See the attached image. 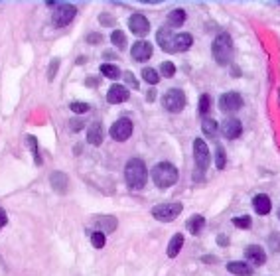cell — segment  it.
<instances>
[{
    "label": "cell",
    "instance_id": "obj_1",
    "mask_svg": "<svg viewBox=\"0 0 280 276\" xmlns=\"http://www.w3.org/2000/svg\"><path fill=\"white\" fill-rule=\"evenodd\" d=\"M146 166L142 160H138V158H132L126 168H124V178H126V184L132 188V190H140V188H144L146 184Z\"/></svg>",
    "mask_w": 280,
    "mask_h": 276
},
{
    "label": "cell",
    "instance_id": "obj_2",
    "mask_svg": "<svg viewBox=\"0 0 280 276\" xmlns=\"http://www.w3.org/2000/svg\"><path fill=\"white\" fill-rule=\"evenodd\" d=\"M152 180H154V184L158 188L166 190V188H170V186H174L178 182V168L174 164H170V162H160L152 170Z\"/></svg>",
    "mask_w": 280,
    "mask_h": 276
},
{
    "label": "cell",
    "instance_id": "obj_3",
    "mask_svg": "<svg viewBox=\"0 0 280 276\" xmlns=\"http://www.w3.org/2000/svg\"><path fill=\"white\" fill-rule=\"evenodd\" d=\"M211 52H213V59L219 63V65H227L233 57V42H231V36L229 34H219L215 40H213V46H211Z\"/></svg>",
    "mask_w": 280,
    "mask_h": 276
},
{
    "label": "cell",
    "instance_id": "obj_4",
    "mask_svg": "<svg viewBox=\"0 0 280 276\" xmlns=\"http://www.w3.org/2000/svg\"><path fill=\"white\" fill-rule=\"evenodd\" d=\"M194 158H196V178L199 180V176L209 166V150H207V144L201 140V138H197L194 142Z\"/></svg>",
    "mask_w": 280,
    "mask_h": 276
},
{
    "label": "cell",
    "instance_id": "obj_5",
    "mask_svg": "<svg viewBox=\"0 0 280 276\" xmlns=\"http://www.w3.org/2000/svg\"><path fill=\"white\" fill-rule=\"evenodd\" d=\"M162 103L166 107V110L170 112H180L186 107V95L182 89H170L166 91V95L162 97Z\"/></svg>",
    "mask_w": 280,
    "mask_h": 276
},
{
    "label": "cell",
    "instance_id": "obj_6",
    "mask_svg": "<svg viewBox=\"0 0 280 276\" xmlns=\"http://www.w3.org/2000/svg\"><path fill=\"white\" fill-rule=\"evenodd\" d=\"M180 213H182V203H162V205H156L152 209V215L158 221H164V223L176 219Z\"/></svg>",
    "mask_w": 280,
    "mask_h": 276
},
{
    "label": "cell",
    "instance_id": "obj_7",
    "mask_svg": "<svg viewBox=\"0 0 280 276\" xmlns=\"http://www.w3.org/2000/svg\"><path fill=\"white\" fill-rule=\"evenodd\" d=\"M130 134H132V120L126 118V116L118 118L111 126V136L114 138V140H118V142H124L126 138H130Z\"/></svg>",
    "mask_w": 280,
    "mask_h": 276
},
{
    "label": "cell",
    "instance_id": "obj_8",
    "mask_svg": "<svg viewBox=\"0 0 280 276\" xmlns=\"http://www.w3.org/2000/svg\"><path fill=\"white\" fill-rule=\"evenodd\" d=\"M77 16V8L73 4H59L54 10V24L56 26H67Z\"/></svg>",
    "mask_w": 280,
    "mask_h": 276
},
{
    "label": "cell",
    "instance_id": "obj_9",
    "mask_svg": "<svg viewBox=\"0 0 280 276\" xmlns=\"http://www.w3.org/2000/svg\"><path fill=\"white\" fill-rule=\"evenodd\" d=\"M241 107H243V99H241V95L235 93V91H229V93H225V95L219 97V109H221L223 112H235V110H239Z\"/></svg>",
    "mask_w": 280,
    "mask_h": 276
},
{
    "label": "cell",
    "instance_id": "obj_10",
    "mask_svg": "<svg viewBox=\"0 0 280 276\" xmlns=\"http://www.w3.org/2000/svg\"><path fill=\"white\" fill-rule=\"evenodd\" d=\"M219 128H221V134H223L225 138H229V140H235V138L241 136V132H243V124H241V120L235 118V116L225 118Z\"/></svg>",
    "mask_w": 280,
    "mask_h": 276
},
{
    "label": "cell",
    "instance_id": "obj_11",
    "mask_svg": "<svg viewBox=\"0 0 280 276\" xmlns=\"http://www.w3.org/2000/svg\"><path fill=\"white\" fill-rule=\"evenodd\" d=\"M128 28L136 36H146L150 32V24L142 14H132L130 20H128Z\"/></svg>",
    "mask_w": 280,
    "mask_h": 276
},
{
    "label": "cell",
    "instance_id": "obj_12",
    "mask_svg": "<svg viewBox=\"0 0 280 276\" xmlns=\"http://www.w3.org/2000/svg\"><path fill=\"white\" fill-rule=\"evenodd\" d=\"M132 57H134L136 61H148V59L152 57V46H150L148 42H144V40L136 42V44L132 46Z\"/></svg>",
    "mask_w": 280,
    "mask_h": 276
},
{
    "label": "cell",
    "instance_id": "obj_13",
    "mask_svg": "<svg viewBox=\"0 0 280 276\" xmlns=\"http://www.w3.org/2000/svg\"><path fill=\"white\" fill-rule=\"evenodd\" d=\"M245 256H247V258L251 260V264H254V266H260V264H264V260H266V252H264V248L258 247V245L247 247Z\"/></svg>",
    "mask_w": 280,
    "mask_h": 276
},
{
    "label": "cell",
    "instance_id": "obj_14",
    "mask_svg": "<svg viewBox=\"0 0 280 276\" xmlns=\"http://www.w3.org/2000/svg\"><path fill=\"white\" fill-rule=\"evenodd\" d=\"M128 99V91L124 85H112L107 93V101L112 103V105H118V103H124Z\"/></svg>",
    "mask_w": 280,
    "mask_h": 276
},
{
    "label": "cell",
    "instance_id": "obj_15",
    "mask_svg": "<svg viewBox=\"0 0 280 276\" xmlns=\"http://www.w3.org/2000/svg\"><path fill=\"white\" fill-rule=\"evenodd\" d=\"M194 44V38L192 34H174V40H172V52H186L190 46Z\"/></svg>",
    "mask_w": 280,
    "mask_h": 276
},
{
    "label": "cell",
    "instance_id": "obj_16",
    "mask_svg": "<svg viewBox=\"0 0 280 276\" xmlns=\"http://www.w3.org/2000/svg\"><path fill=\"white\" fill-rule=\"evenodd\" d=\"M103 136H105V132H103L101 122H93V124L89 126V130H87V142L93 144V146H101Z\"/></svg>",
    "mask_w": 280,
    "mask_h": 276
},
{
    "label": "cell",
    "instance_id": "obj_17",
    "mask_svg": "<svg viewBox=\"0 0 280 276\" xmlns=\"http://www.w3.org/2000/svg\"><path fill=\"white\" fill-rule=\"evenodd\" d=\"M156 40H158V46H160L164 52H172V40H174V34L170 32V28H160L158 34H156Z\"/></svg>",
    "mask_w": 280,
    "mask_h": 276
},
{
    "label": "cell",
    "instance_id": "obj_18",
    "mask_svg": "<svg viewBox=\"0 0 280 276\" xmlns=\"http://www.w3.org/2000/svg\"><path fill=\"white\" fill-rule=\"evenodd\" d=\"M252 207H254V211H256L258 215H266V213L270 211V197H268V195H264V193L254 195V199H252Z\"/></svg>",
    "mask_w": 280,
    "mask_h": 276
},
{
    "label": "cell",
    "instance_id": "obj_19",
    "mask_svg": "<svg viewBox=\"0 0 280 276\" xmlns=\"http://www.w3.org/2000/svg\"><path fill=\"white\" fill-rule=\"evenodd\" d=\"M52 186H54V190H56V192L65 193V192H67V186H69L67 176H65V174H61V172H54V174H52Z\"/></svg>",
    "mask_w": 280,
    "mask_h": 276
},
{
    "label": "cell",
    "instance_id": "obj_20",
    "mask_svg": "<svg viewBox=\"0 0 280 276\" xmlns=\"http://www.w3.org/2000/svg\"><path fill=\"white\" fill-rule=\"evenodd\" d=\"M227 270L231 272V274H235V276H252V270H251V266L249 264H245V262H229L227 264Z\"/></svg>",
    "mask_w": 280,
    "mask_h": 276
},
{
    "label": "cell",
    "instance_id": "obj_21",
    "mask_svg": "<svg viewBox=\"0 0 280 276\" xmlns=\"http://www.w3.org/2000/svg\"><path fill=\"white\" fill-rule=\"evenodd\" d=\"M95 225L101 227L103 231H114L116 229V219L114 217H107V215H97L95 217Z\"/></svg>",
    "mask_w": 280,
    "mask_h": 276
},
{
    "label": "cell",
    "instance_id": "obj_22",
    "mask_svg": "<svg viewBox=\"0 0 280 276\" xmlns=\"http://www.w3.org/2000/svg\"><path fill=\"white\" fill-rule=\"evenodd\" d=\"M203 225H205L203 215H192V217L188 219V231H190L192 235H199V231L203 229Z\"/></svg>",
    "mask_w": 280,
    "mask_h": 276
},
{
    "label": "cell",
    "instance_id": "obj_23",
    "mask_svg": "<svg viewBox=\"0 0 280 276\" xmlns=\"http://www.w3.org/2000/svg\"><path fill=\"white\" fill-rule=\"evenodd\" d=\"M182 245H184V237H182L180 233H176V235L172 237L170 245H168V256H170V258L178 256V252H180V248H182Z\"/></svg>",
    "mask_w": 280,
    "mask_h": 276
},
{
    "label": "cell",
    "instance_id": "obj_24",
    "mask_svg": "<svg viewBox=\"0 0 280 276\" xmlns=\"http://www.w3.org/2000/svg\"><path fill=\"white\" fill-rule=\"evenodd\" d=\"M168 22H170V26H172V28H180V26L186 22V12H184L182 8L172 10V12H170V16H168Z\"/></svg>",
    "mask_w": 280,
    "mask_h": 276
},
{
    "label": "cell",
    "instance_id": "obj_25",
    "mask_svg": "<svg viewBox=\"0 0 280 276\" xmlns=\"http://www.w3.org/2000/svg\"><path fill=\"white\" fill-rule=\"evenodd\" d=\"M201 128H203V134H205V136L215 138V136H217V130H219V124H217L213 118H203Z\"/></svg>",
    "mask_w": 280,
    "mask_h": 276
},
{
    "label": "cell",
    "instance_id": "obj_26",
    "mask_svg": "<svg viewBox=\"0 0 280 276\" xmlns=\"http://www.w3.org/2000/svg\"><path fill=\"white\" fill-rule=\"evenodd\" d=\"M101 73H103L105 77H109V79H118V77H120L118 67L112 65V63H103V65H101Z\"/></svg>",
    "mask_w": 280,
    "mask_h": 276
},
{
    "label": "cell",
    "instance_id": "obj_27",
    "mask_svg": "<svg viewBox=\"0 0 280 276\" xmlns=\"http://www.w3.org/2000/svg\"><path fill=\"white\" fill-rule=\"evenodd\" d=\"M142 77H144V81H148L150 85H156L158 79H160V75H158L156 69H152V67H144V69H142Z\"/></svg>",
    "mask_w": 280,
    "mask_h": 276
},
{
    "label": "cell",
    "instance_id": "obj_28",
    "mask_svg": "<svg viewBox=\"0 0 280 276\" xmlns=\"http://www.w3.org/2000/svg\"><path fill=\"white\" fill-rule=\"evenodd\" d=\"M111 42H112L116 48H124V46H126V36H124V32L114 30V32L111 34Z\"/></svg>",
    "mask_w": 280,
    "mask_h": 276
},
{
    "label": "cell",
    "instance_id": "obj_29",
    "mask_svg": "<svg viewBox=\"0 0 280 276\" xmlns=\"http://www.w3.org/2000/svg\"><path fill=\"white\" fill-rule=\"evenodd\" d=\"M225 164H227V160H225V150H223V146H217V150H215V166H217L219 170H223Z\"/></svg>",
    "mask_w": 280,
    "mask_h": 276
},
{
    "label": "cell",
    "instance_id": "obj_30",
    "mask_svg": "<svg viewBox=\"0 0 280 276\" xmlns=\"http://www.w3.org/2000/svg\"><path fill=\"white\" fill-rule=\"evenodd\" d=\"M91 245H93L95 248H103V247H105V233H101V231L93 233V235H91Z\"/></svg>",
    "mask_w": 280,
    "mask_h": 276
},
{
    "label": "cell",
    "instance_id": "obj_31",
    "mask_svg": "<svg viewBox=\"0 0 280 276\" xmlns=\"http://www.w3.org/2000/svg\"><path fill=\"white\" fill-rule=\"evenodd\" d=\"M251 223H252V221H251L249 215H243V217H235V219H233V225L239 227V229H249Z\"/></svg>",
    "mask_w": 280,
    "mask_h": 276
},
{
    "label": "cell",
    "instance_id": "obj_32",
    "mask_svg": "<svg viewBox=\"0 0 280 276\" xmlns=\"http://www.w3.org/2000/svg\"><path fill=\"white\" fill-rule=\"evenodd\" d=\"M160 73H162L164 77H172V75L176 73V65L170 63V61H164V63L160 65Z\"/></svg>",
    "mask_w": 280,
    "mask_h": 276
},
{
    "label": "cell",
    "instance_id": "obj_33",
    "mask_svg": "<svg viewBox=\"0 0 280 276\" xmlns=\"http://www.w3.org/2000/svg\"><path fill=\"white\" fill-rule=\"evenodd\" d=\"M209 105H211L209 95H201V99H199V112H201V114H207V112H209Z\"/></svg>",
    "mask_w": 280,
    "mask_h": 276
},
{
    "label": "cell",
    "instance_id": "obj_34",
    "mask_svg": "<svg viewBox=\"0 0 280 276\" xmlns=\"http://www.w3.org/2000/svg\"><path fill=\"white\" fill-rule=\"evenodd\" d=\"M26 140H28V146H30V150L34 152V158H36V162L40 164L42 160H40V154H38V142H36V138H34V136H28Z\"/></svg>",
    "mask_w": 280,
    "mask_h": 276
},
{
    "label": "cell",
    "instance_id": "obj_35",
    "mask_svg": "<svg viewBox=\"0 0 280 276\" xmlns=\"http://www.w3.org/2000/svg\"><path fill=\"white\" fill-rule=\"evenodd\" d=\"M69 107H71V110H73V112H77V114H81V112H87V110H89V105H87V103H79V101H73Z\"/></svg>",
    "mask_w": 280,
    "mask_h": 276
},
{
    "label": "cell",
    "instance_id": "obj_36",
    "mask_svg": "<svg viewBox=\"0 0 280 276\" xmlns=\"http://www.w3.org/2000/svg\"><path fill=\"white\" fill-rule=\"evenodd\" d=\"M122 77H124V83H126L130 89H138V81H136V77H134L130 71H124Z\"/></svg>",
    "mask_w": 280,
    "mask_h": 276
},
{
    "label": "cell",
    "instance_id": "obj_37",
    "mask_svg": "<svg viewBox=\"0 0 280 276\" xmlns=\"http://www.w3.org/2000/svg\"><path fill=\"white\" fill-rule=\"evenodd\" d=\"M57 65H59V59H52V63H50V71H48V79H50V81H54L56 71H57Z\"/></svg>",
    "mask_w": 280,
    "mask_h": 276
},
{
    "label": "cell",
    "instance_id": "obj_38",
    "mask_svg": "<svg viewBox=\"0 0 280 276\" xmlns=\"http://www.w3.org/2000/svg\"><path fill=\"white\" fill-rule=\"evenodd\" d=\"M103 26H112L114 24V20H112V16L111 14H101V20H99Z\"/></svg>",
    "mask_w": 280,
    "mask_h": 276
},
{
    "label": "cell",
    "instance_id": "obj_39",
    "mask_svg": "<svg viewBox=\"0 0 280 276\" xmlns=\"http://www.w3.org/2000/svg\"><path fill=\"white\" fill-rule=\"evenodd\" d=\"M8 223V217H6V213H4V209L0 207V229H2L4 225Z\"/></svg>",
    "mask_w": 280,
    "mask_h": 276
},
{
    "label": "cell",
    "instance_id": "obj_40",
    "mask_svg": "<svg viewBox=\"0 0 280 276\" xmlns=\"http://www.w3.org/2000/svg\"><path fill=\"white\" fill-rule=\"evenodd\" d=\"M87 42H89V44H99V42H101V36H99V34H89V36H87Z\"/></svg>",
    "mask_w": 280,
    "mask_h": 276
},
{
    "label": "cell",
    "instance_id": "obj_41",
    "mask_svg": "<svg viewBox=\"0 0 280 276\" xmlns=\"http://www.w3.org/2000/svg\"><path fill=\"white\" fill-rule=\"evenodd\" d=\"M71 126H73L71 130H73V132H77V130H81V126H83V122H81V120H71Z\"/></svg>",
    "mask_w": 280,
    "mask_h": 276
},
{
    "label": "cell",
    "instance_id": "obj_42",
    "mask_svg": "<svg viewBox=\"0 0 280 276\" xmlns=\"http://www.w3.org/2000/svg\"><path fill=\"white\" fill-rule=\"evenodd\" d=\"M97 83H99V79H97V77H87V85H89V87H95Z\"/></svg>",
    "mask_w": 280,
    "mask_h": 276
},
{
    "label": "cell",
    "instance_id": "obj_43",
    "mask_svg": "<svg viewBox=\"0 0 280 276\" xmlns=\"http://www.w3.org/2000/svg\"><path fill=\"white\" fill-rule=\"evenodd\" d=\"M156 99V93L154 91H148V101H154Z\"/></svg>",
    "mask_w": 280,
    "mask_h": 276
},
{
    "label": "cell",
    "instance_id": "obj_44",
    "mask_svg": "<svg viewBox=\"0 0 280 276\" xmlns=\"http://www.w3.org/2000/svg\"><path fill=\"white\" fill-rule=\"evenodd\" d=\"M278 217H280V209H278Z\"/></svg>",
    "mask_w": 280,
    "mask_h": 276
}]
</instances>
